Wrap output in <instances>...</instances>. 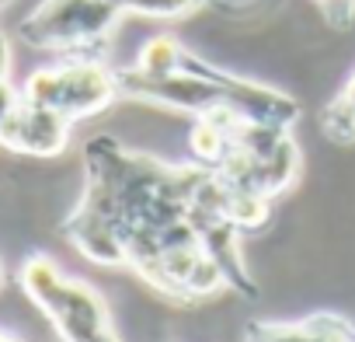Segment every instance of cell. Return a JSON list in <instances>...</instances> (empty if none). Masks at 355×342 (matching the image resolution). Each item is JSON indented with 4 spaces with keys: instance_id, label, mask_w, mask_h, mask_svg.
Listing matches in <instances>:
<instances>
[{
    "instance_id": "6da1fadb",
    "label": "cell",
    "mask_w": 355,
    "mask_h": 342,
    "mask_svg": "<svg viewBox=\"0 0 355 342\" xmlns=\"http://www.w3.org/2000/svg\"><path fill=\"white\" fill-rule=\"evenodd\" d=\"M18 279H21V290L35 300V307H42L46 318L56 325L63 342H119L112 335L101 297L91 286L67 279L53 259L46 255L25 259Z\"/></svg>"
},
{
    "instance_id": "7a4b0ae2",
    "label": "cell",
    "mask_w": 355,
    "mask_h": 342,
    "mask_svg": "<svg viewBox=\"0 0 355 342\" xmlns=\"http://www.w3.org/2000/svg\"><path fill=\"white\" fill-rule=\"evenodd\" d=\"M21 98L32 105L53 108L67 119H80L105 108V101L112 98V77L98 63L77 60V63L32 74L28 84L21 88Z\"/></svg>"
},
{
    "instance_id": "3957f363",
    "label": "cell",
    "mask_w": 355,
    "mask_h": 342,
    "mask_svg": "<svg viewBox=\"0 0 355 342\" xmlns=\"http://www.w3.org/2000/svg\"><path fill=\"white\" fill-rule=\"evenodd\" d=\"M112 18V0H46L21 25L32 46H70L98 35Z\"/></svg>"
},
{
    "instance_id": "277c9868",
    "label": "cell",
    "mask_w": 355,
    "mask_h": 342,
    "mask_svg": "<svg viewBox=\"0 0 355 342\" xmlns=\"http://www.w3.org/2000/svg\"><path fill=\"white\" fill-rule=\"evenodd\" d=\"M67 129H70L67 115L21 98V105L0 122V143L28 157H56L67 147Z\"/></svg>"
},
{
    "instance_id": "5b68a950",
    "label": "cell",
    "mask_w": 355,
    "mask_h": 342,
    "mask_svg": "<svg viewBox=\"0 0 355 342\" xmlns=\"http://www.w3.org/2000/svg\"><path fill=\"white\" fill-rule=\"evenodd\" d=\"M18 105H21V91H18L11 81H0V122H4Z\"/></svg>"
},
{
    "instance_id": "8992f818",
    "label": "cell",
    "mask_w": 355,
    "mask_h": 342,
    "mask_svg": "<svg viewBox=\"0 0 355 342\" xmlns=\"http://www.w3.org/2000/svg\"><path fill=\"white\" fill-rule=\"evenodd\" d=\"M8 74H11V42L0 35V81H8Z\"/></svg>"
},
{
    "instance_id": "52a82bcc",
    "label": "cell",
    "mask_w": 355,
    "mask_h": 342,
    "mask_svg": "<svg viewBox=\"0 0 355 342\" xmlns=\"http://www.w3.org/2000/svg\"><path fill=\"white\" fill-rule=\"evenodd\" d=\"M0 342H18V339H15L11 332H4V328H0Z\"/></svg>"
},
{
    "instance_id": "ba28073f",
    "label": "cell",
    "mask_w": 355,
    "mask_h": 342,
    "mask_svg": "<svg viewBox=\"0 0 355 342\" xmlns=\"http://www.w3.org/2000/svg\"><path fill=\"white\" fill-rule=\"evenodd\" d=\"M18 342H21V339H18Z\"/></svg>"
}]
</instances>
